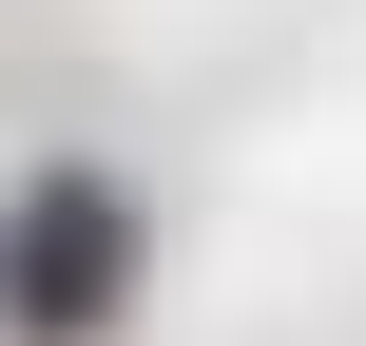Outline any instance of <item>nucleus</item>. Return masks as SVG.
Returning a JSON list of instances; mask_svg holds the SVG:
<instances>
[{
  "instance_id": "f257e3e1",
  "label": "nucleus",
  "mask_w": 366,
  "mask_h": 346,
  "mask_svg": "<svg viewBox=\"0 0 366 346\" xmlns=\"http://www.w3.org/2000/svg\"><path fill=\"white\" fill-rule=\"evenodd\" d=\"M135 308V193L116 173H19L0 193V346H97Z\"/></svg>"
}]
</instances>
